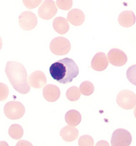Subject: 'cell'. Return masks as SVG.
<instances>
[{
  "label": "cell",
  "instance_id": "9c48e42d",
  "mask_svg": "<svg viewBox=\"0 0 136 146\" xmlns=\"http://www.w3.org/2000/svg\"><path fill=\"white\" fill-rule=\"evenodd\" d=\"M107 59L110 64L115 66H122L126 64L127 56L121 49L112 48L107 54Z\"/></svg>",
  "mask_w": 136,
  "mask_h": 146
},
{
  "label": "cell",
  "instance_id": "603a6c76",
  "mask_svg": "<svg viewBox=\"0 0 136 146\" xmlns=\"http://www.w3.org/2000/svg\"><path fill=\"white\" fill-rule=\"evenodd\" d=\"M56 5L58 8L62 10H70L72 8L73 5V1L72 0H57L56 2Z\"/></svg>",
  "mask_w": 136,
  "mask_h": 146
},
{
  "label": "cell",
  "instance_id": "6da1fadb",
  "mask_svg": "<svg viewBox=\"0 0 136 146\" xmlns=\"http://www.w3.org/2000/svg\"><path fill=\"white\" fill-rule=\"evenodd\" d=\"M49 74L55 81L66 84L77 77L79 74V67L73 59L64 58L50 66Z\"/></svg>",
  "mask_w": 136,
  "mask_h": 146
},
{
  "label": "cell",
  "instance_id": "ba28073f",
  "mask_svg": "<svg viewBox=\"0 0 136 146\" xmlns=\"http://www.w3.org/2000/svg\"><path fill=\"white\" fill-rule=\"evenodd\" d=\"M18 23L23 30L31 31L36 27L38 23V18L34 13L31 11H25L19 15Z\"/></svg>",
  "mask_w": 136,
  "mask_h": 146
},
{
  "label": "cell",
  "instance_id": "4316f807",
  "mask_svg": "<svg viewBox=\"0 0 136 146\" xmlns=\"http://www.w3.org/2000/svg\"><path fill=\"white\" fill-rule=\"evenodd\" d=\"M95 146H110V145H109V143L107 141L101 140V141H99L98 143H97Z\"/></svg>",
  "mask_w": 136,
  "mask_h": 146
},
{
  "label": "cell",
  "instance_id": "ffe728a7",
  "mask_svg": "<svg viewBox=\"0 0 136 146\" xmlns=\"http://www.w3.org/2000/svg\"><path fill=\"white\" fill-rule=\"evenodd\" d=\"M80 92L82 94L85 95V96H89V95H92L94 92V85L92 82H90L89 81H85L81 84L80 87Z\"/></svg>",
  "mask_w": 136,
  "mask_h": 146
},
{
  "label": "cell",
  "instance_id": "ac0fdd59",
  "mask_svg": "<svg viewBox=\"0 0 136 146\" xmlns=\"http://www.w3.org/2000/svg\"><path fill=\"white\" fill-rule=\"evenodd\" d=\"M8 135H10L11 138L15 139V140H19V139H21L23 135V129L20 125L14 124L9 127Z\"/></svg>",
  "mask_w": 136,
  "mask_h": 146
},
{
  "label": "cell",
  "instance_id": "f1b7e54d",
  "mask_svg": "<svg viewBox=\"0 0 136 146\" xmlns=\"http://www.w3.org/2000/svg\"><path fill=\"white\" fill-rule=\"evenodd\" d=\"M133 114H134V117H136V106L134 107V110H133Z\"/></svg>",
  "mask_w": 136,
  "mask_h": 146
},
{
  "label": "cell",
  "instance_id": "e0dca14e",
  "mask_svg": "<svg viewBox=\"0 0 136 146\" xmlns=\"http://www.w3.org/2000/svg\"><path fill=\"white\" fill-rule=\"evenodd\" d=\"M82 121V116L79 113V111L71 110L66 112V122L68 125L76 126L78 125Z\"/></svg>",
  "mask_w": 136,
  "mask_h": 146
},
{
  "label": "cell",
  "instance_id": "d6986e66",
  "mask_svg": "<svg viewBox=\"0 0 136 146\" xmlns=\"http://www.w3.org/2000/svg\"><path fill=\"white\" fill-rule=\"evenodd\" d=\"M66 98L71 101H76L78 100L81 97V92L80 89L76 86L70 87L66 91Z\"/></svg>",
  "mask_w": 136,
  "mask_h": 146
},
{
  "label": "cell",
  "instance_id": "5b68a950",
  "mask_svg": "<svg viewBox=\"0 0 136 146\" xmlns=\"http://www.w3.org/2000/svg\"><path fill=\"white\" fill-rule=\"evenodd\" d=\"M116 103L124 110H132L136 106V94L129 90H122L116 97Z\"/></svg>",
  "mask_w": 136,
  "mask_h": 146
},
{
  "label": "cell",
  "instance_id": "cb8c5ba5",
  "mask_svg": "<svg viewBox=\"0 0 136 146\" xmlns=\"http://www.w3.org/2000/svg\"><path fill=\"white\" fill-rule=\"evenodd\" d=\"M9 93V89L7 87V85H5L3 82L0 84V100L3 101L5 100L8 96Z\"/></svg>",
  "mask_w": 136,
  "mask_h": 146
},
{
  "label": "cell",
  "instance_id": "2e32d148",
  "mask_svg": "<svg viewBox=\"0 0 136 146\" xmlns=\"http://www.w3.org/2000/svg\"><path fill=\"white\" fill-rule=\"evenodd\" d=\"M53 28L57 33L66 34L69 30L68 21L64 17H56L53 21Z\"/></svg>",
  "mask_w": 136,
  "mask_h": 146
},
{
  "label": "cell",
  "instance_id": "8992f818",
  "mask_svg": "<svg viewBox=\"0 0 136 146\" xmlns=\"http://www.w3.org/2000/svg\"><path fill=\"white\" fill-rule=\"evenodd\" d=\"M132 135L125 129H116L113 132L111 137V146H130Z\"/></svg>",
  "mask_w": 136,
  "mask_h": 146
},
{
  "label": "cell",
  "instance_id": "83f0119b",
  "mask_svg": "<svg viewBox=\"0 0 136 146\" xmlns=\"http://www.w3.org/2000/svg\"><path fill=\"white\" fill-rule=\"evenodd\" d=\"M0 146H9V145L7 144V143L2 141V142H0Z\"/></svg>",
  "mask_w": 136,
  "mask_h": 146
},
{
  "label": "cell",
  "instance_id": "7c38bea8",
  "mask_svg": "<svg viewBox=\"0 0 136 146\" xmlns=\"http://www.w3.org/2000/svg\"><path fill=\"white\" fill-rule=\"evenodd\" d=\"M42 94L44 99L49 101V102H54L56 101L60 97V90L57 86L54 84H48L43 88Z\"/></svg>",
  "mask_w": 136,
  "mask_h": 146
},
{
  "label": "cell",
  "instance_id": "5bb4252c",
  "mask_svg": "<svg viewBox=\"0 0 136 146\" xmlns=\"http://www.w3.org/2000/svg\"><path fill=\"white\" fill-rule=\"evenodd\" d=\"M136 17L133 11H123L118 16V23L121 26L129 28L135 23Z\"/></svg>",
  "mask_w": 136,
  "mask_h": 146
},
{
  "label": "cell",
  "instance_id": "8fae6325",
  "mask_svg": "<svg viewBox=\"0 0 136 146\" xmlns=\"http://www.w3.org/2000/svg\"><path fill=\"white\" fill-rule=\"evenodd\" d=\"M108 63L109 62L106 54L103 52H99L93 56L90 66L95 71H103L107 67Z\"/></svg>",
  "mask_w": 136,
  "mask_h": 146
},
{
  "label": "cell",
  "instance_id": "44dd1931",
  "mask_svg": "<svg viewBox=\"0 0 136 146\" xmlns=\"http://www.w3.org/2000/svg\"><path fill=\"white\" fill-rule=\"evenodd\" d=\"M126 77L132 84L136 86V65H133L127 69Z\"/></svg>",
  "mask_w": 136,
  "mask_h": 146
},
{
  "label": "cell",
  "instance_id": "277c9868",
  "mask_svg": "<svg viewBox=\"0 0 136 146\" xmlns=\"http://www.w3.org/2000/svg\"><path fill=\"white\" fill-rule=\"evenodd\" d=\"M49 48L53 54L57 56H64L69 53L71 49V43L66 38L56 37L50 41Z\"/></svg>",
  "mask_w": 136,
  "mask_h": 146
},
{
  "label": "cell",
  "instance_id": "7a4b0ae2",
  "mask_svg": "<svg viewBox=\"0 0 136 146\" xmlns=\"http://www.w3.org/2000/svg\"><path fill=\"white\" fill-rule=\"evenodd\" d=\"M5 74L14 89L22 94H26L31 88L25 67L16 61H8L5 66Z\"/></svg>",
  "mask_w": 136,
  "mask_h": 146
},
{
  "label": "cell",
  "instance_id": "7402d4cb",
  "mask_svg": "<svg viewBox=\"0 0 136 146\" xmlns=\"http://www.w3.org/2000/svg\"><path fill=\"white\" fill-rule=\"evenodd\" d=\"M79 146H94V140L90 135H82L78 140Z\"/></svg>",
  "mask_w": 136,
  "mask_h": 146
},
{
  "label": "cell",
  "instance_id": "9a60e30c",
  "mask_svg": "<svg viewBox=\"0 0 136 146\" xmlns=\"http://www.w3.org/2000/svg\"><path fill=\"white\" fill-rule=\"evenodd\" d=\"M60 136L66 142H73L76 140L79 136V131L74 126L66 125L63 127L60 131Z\"/></svg>",
  "mask_w": 136,
  "mask_h": 146
},
{
  "label": "cell",
  "instance_id": "4fadbf2b",
  "mask_svg": "<svg viewBox=\"0 0 136 146\" xmlns=\"http://www.w3.org/2000/svg\"><path fill=\"white\" fill-rule=\"evenodd\" d=\"M85 20V15L83 12L80 9H72L70 10L67 15V21L74 26H80Z\"/></svg>",
  "mask_w": 136,
  "mask_h": 146
},
{
  "label": "cell",
  "instance_id": "30bf717a",
  "mask_svg": "<svg viewBox=\"0 0 136 146\" xmlns=\"http://www.w3.org/2000/svg\"><path fill=\"white\" fill-rule=\"evenodd\" d=\"M28 82L30 86L36 88V89H40L42 87H45L47 84V77L45 74L41 71H35L31 73L29 75Z\"/></svg>",
  "mask_w": 136,
  "mask_h": 146
},
{
  "label": "cell",
  "instance_id": "d4e9b609",
  "mask_svg": "<svg viewBox=\"0 0 136 146\" xmlns=\"http://www.w3.org/2000/svg\"><path fill=\"white\" fill-rule=\"evenodd\" d=\"M23 2L24 5L26 6V7L30 8V9L34 8V7H36V6L40 5V3H42V1H40V0H38V1H35V0H32V1H28V0H24V1H23Z\"/></svg>",
  "mask_w": 136,
  "mask_h": 146
},
{
  "label": "cell",
  "instance_id": "3957f363",
  "mask_svg": "<svg viewBox=\"0 0 136 146\" xmlns=\"http://www.w3.org/2000/svg\"><path fill=\"white\" fill-rule=\"evenodd\" d=\"M5 115L9 119L15 120L23 117L25 113V108L23 103L16 100H13L7 102L4 107Z\"/></svg>",
  "mask_w": 136,
  "mask_h": 146
},
{
  "label": "cell",
  "instance_id": "52a82bcc",
  "mask_svg": "<svg viewBox=\"0 0 136 146\" xmlns=\"http://www.w3.org/2000/svg\"><path fill=\"white\" fill-rule=\"evenodd\" d=\"M57 13V6L56 2L52 0L43 1L38 10V15L44 20H50L51 18L55 17Z\"/></svg>",
  "mask_w": 136,
  "mask_h": 146
},
{
  "label": "cell",
  "instance_id": "484cf974",
  "mask_svg": "<svg viewBox=\"0 0 136 146\" xmlns=\"http://www.w3.org/2000/svg\"><path fill=\"white\" fill-rule=\"evenodd\" d=\"M15 146H33V145L26 140H19Z\"/></svg>",
  "mask_w": 136,
  "mask_h": 146
}]
</instances>
